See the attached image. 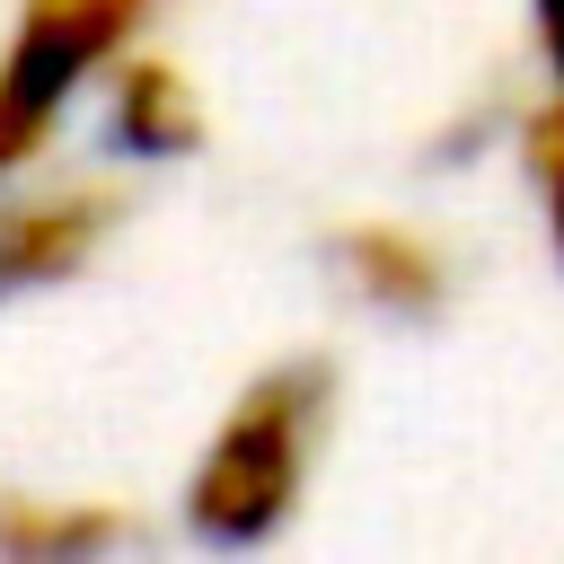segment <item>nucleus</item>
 <instances>
[{
    "label": "nucleus",
    "mask_w": 564,
    "mask_h": 564,
    "mask_svg": "<svg viewBox=\"0 0 564 564\" xmlns=\"http://www.w3.org/2000/svg\"><path fill=\"white\" fill-rule=\"evenodd\" d=\"M326 432H335V361H317V352L264 361L220 405V423L203 432V449L176 485L185 529L203 546H273L308 511Z\"/></svg>",
    "instance_id": "1"
},
{
    "label": "nucleus",
    "mask_w": 564,
    "mask_h": 564,
    "mask_svg": "<svg viewBox=\"0 0 564 564\" xmlns=\"http://www.w3.org/2000/svg\"><path fill=\"white\" fill-rule=\"evenodd\" d=\"M167 0H18L0 35V185L35 176L79 97L150 35Z\"/></svg>",
    "instance_id": "2"
},
{
    "label": "nucleus",
    "mask_w": 564,
    "mask_h": 564,
    "mask_svg": "<svg viewBox=\"0 0 564 564\" xmlns=\"http://www.w3.org/2000/svg\"><path fill=\"white\" fill-rule=\"evenodd\" d=\"M115 220H123V194L97 176H9L0 185V300L88 273Z\"/></svg>",
    "instance_id": "3"
},
{
    "label": "nucleus",
    "mask_w": 564,
    "mask_h": 564,
    "mask_svg": "<svg viewBox=\"0 0 564 564\" xmlns=\"http://www.w3.org/2000/svg\"><path fill=\"white\" fill-rule=\"evenodd\" d=\"M97 132H106V150L132 159V167H176V159L203 150L212 115H203V88L185 79V62L132 44V53L97 79Z\"/></svg>",
    "instance_id": "4"
},
{
    "label": "nucleus",
    "mask_w": 564,
    "mask_h": 564,
    "mask_svg": "<svg viewBox=\"0 0 564 564\" xmlns=\"http://www.w3.org/2000/svg\"><path fill=\"white\" fill-rule=\"evenodd\" d=\"M335 282L370 308V317H397V326H414V317H441L449 308V247L432 238V229H414V220H352V229H335Z\"/></svg>",
    "instance_id": "5"
},
{
    "label": "nucleus",
    "mask_w": 564,
    "mask_h": 564,
    "mask_svg": "<svg viewBox=\"0 0 564 564\" xmlns=\"http://www.w3.org/2000/svg\"><path fill=\"white\" fill-rule=\"evenodd\" d=\"M141 538V520L106 494L0 485V564H106Z\"/></svg>",
    "instance_id": "6"
},
{
    "label": "nucleus",
    "mask_w": 564,
    "mask_h": 564,
    "mask_svg": "<svg viewBox=\"0 0 564 564\" xmlns=\"http://www.w3.org/2000/svg\"><path fill=\"white\" fill-rule=\"evenodd\" d=\"M520 176H529V194H538V220H546V247H555V264H564V88L555 79H538V97L520 106Z\"/></svg>",
    "instance_id": "7"
},
{
    "label": "nucleus",
    "mask_w": 564,
    "mask_h": 564,
    "mask_svg": "<svg viewBox=\"0 0 564 564\" xmlns=\"http://www.w3.org/2000/svg\"><path fill=\"white\" fill-rule=\"evenodd\" d=\"M529 53H538V79L564 88V0H529Z\"/></svg>",
    "instance_id": "8"
}]
</instances>
